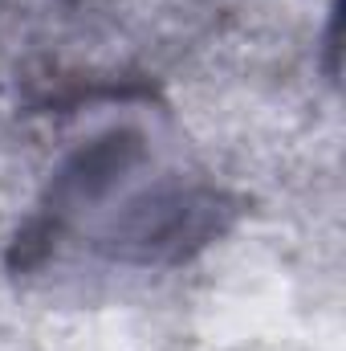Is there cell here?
Returning <instances> with one entry per match:
<instances>
[{"label": "cell", "instance_id": "2", "mask_svg": "<svg viewBox=\"0 0 346 351\" xmlns=\"http://www.w3.org/2000/svg\"><path fill=\"white\" fill-rule=\"evenodd\" d=\"M139 156H143V139H139V131H127V127H122V131H110V135H102V139H94L86 147H78V152L62 164V172L53 176L49 200L41 204L37 217L49 221V225L62 233L66 217H70L74 208L90 204V200H98Z\"/></svg>", "mask_w": 346, "mask_h": 351}, {"label": "cell", "instance_id": "1", "mask_svg": "<svg viewBox=\"0 0 346 351\" xmlns=\"http://www.w3.org/2000/svg\"><path fill=\"white\" fill-rule=\"evenodd\" d=\"M228 217L232 208L216 188H163L110 229V250L131 262H179L216 241Z\"/></svg>", "mask_w": 346, "mask_h": 351}]
</instances>
